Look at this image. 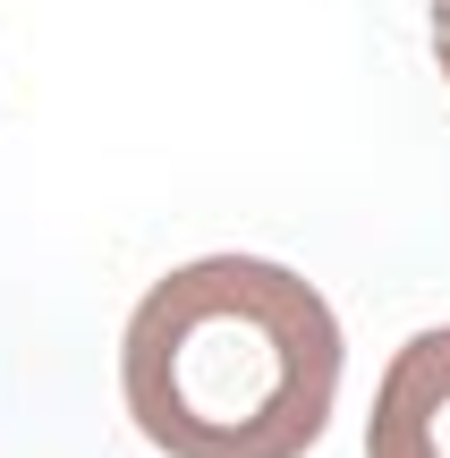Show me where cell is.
<instances>
[{
	"instance_id": "cell-1",
	"label": "cell",
	"mask_w": 450,
	"mask_h": 458,
	"mask_svg": "<svg viewBox=\"0 0 450 458\" xmlns=\"http://www.w3.org/2000/svg\"><path fill=\"white\" fill-rule=\"evenodd\" d=\"M119 391L162 458H306L340 399V314L289 263L196 255L136 297Z\"/></svg>"
},
{
	"instance_id": "cell-2",
	"label": "cell",
	"mask_w": 450,
	"mask_h": 458,
	"mask_svg": "<svg viewBox=\"0 0 450 458\" xmlns=\"http://www.w3.org/2000/svg\"><path fill=\"white\" fill-rule=\"evenodd\" d=\"M366 458H450V323L417 331L383 365L366 416Z\"/></svg>"
},
{
	"instance_id": "cell-3",
	"label": "cell",
	"mask_w": 450,
	"mask_h": 458,
	"mask_svg": "<svg viewBox=\"0 0 450 458\" xmlns=\"http://www.w3.org/2000/svg\"><path fill=\"white\" fill-rule=\"evenodd\" d=\"M434 60H442V85H450V0H434Z\"/></svg>"
}]
</instances>
